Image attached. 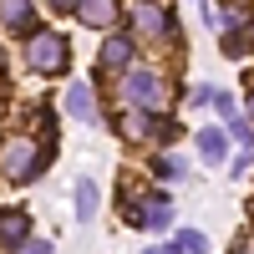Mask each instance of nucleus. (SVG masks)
<instances>
[{
  "mask_svg": "<svg viewBox=\"0 0 254 254\" xmlns=\"http://www.w3.org/2000/svg\"><path fill=\"white\" fill-rule=\"evenodd\" d=\"M122 97L132 102V112H158L168 102V81L158 71H127L122 76Z\"/></svg>",
  "mask_w": 254,
  "mask_h": 254,
  "instance_id": "nucleus-1",
  "label": "nucleus"
},
{
  "mask_svg": "<svg viewBox=\"0 0 254 254\" xmlns=\"http://www.w3.org/2000/svg\"><path fill=\"white\" fill-rule=\"evenodd\" d=\"M0 168H5L10 183H26V178H36V173H46V168H41V147H36L31 137H10L5 147H0Z\"/></svg>",
  "mask_w": 254,
  "mask_h": 254,
  "instance_id": "nucleus-2",
  "label": "nucleus"
},
{
  "mask_svg": "<svg viewBox=\"0 0 254 254\" xmlns=\"http://www.w3.org/2000/svg\"><path fill=\"white\" fill-rule=\"evenodd\" d=\"M26 61H31V66L36 71H61V66H66V36H61V31H41V36H31L26 41Z\"/></svg>",
  "mask_w": 254,
  "mask_h": 254,
  "instance_id": "nucleus-3",
  "label": "nucleus"
},
{
  "mask_svg": "<svg viewBox=\"0 0 254 254\" xmlns=\"http://www.w3.org/2000/svg\"><path fill=\"white\" fill-rule=\"evenodd\" d=\"M127 219H132V224H142V229H158V234H163V229L173 224V198H168V193H158V198H147V203H127Z\"/></svg>",
  "mask_w": 254,
  "mask_h": 254,
  "instance_id": "nucleus-4",
  "label": "nucleus"
},
{
  "mask_svg": "<svg viewBox=\"0 0 254 254\" xmlns=\"http://www.w3.org/2000/svg\"><path fill=\"white\" fill-rule=\"evenodd\" d=\"M66 112H71L76 122H87V127L102 122V112H97V92L87 87V81H71V87H66Z\"/></svg>",
  "mask_w": 254,
  "mask_h": 254,
  "instance_id": "nucleus-5",
  "label": "nucleus"
},
{
  "mask_svg": "<svg viewBox=\"0 0 254 254\" xmlns=\"http://www.w3.org/2000/svg\"><path fill=\"white\" fill-rule=\"evenodd\" d=\"M26 229H31V219L20 214V208H5V214H0V249H20L26 244Z\"/></svg>",
  "mask_w": 254,
  "mask_h": 254,
  "instance_id": "nucleus-6",
  "label": "nucleus"
},
{
  "mask_svg": "<svg viewBox=\"0 0 254 254\" xmlns=\"http://www.w3.org/2000/svg\"><path fill=\"white\" fill-rule=\"evenodd\" d=\"M76 15H81V26H112L117 20V0H76Z\"/></svg>",
  "mask_w": 254,
  "mask_h": 254,
  "instance_id": "nucleus-7",
  "label": "nucleus"
},
{
  "mask_svg": "<svg viewBox=\"0 0 254 254\" xmlns=\"http://www.w3.org/2000/svg\"><path fill=\"white\" fill-rule=\"evenodd\" d=\"M0 26H5V31H31L36 26L31 0H0Z\"/></svg>",
  "mask_w": 254,
  "mask_h": 254,
  "instance_id": "nucleus-8",
  "label": "nucleus"
},
{
  "mask_svg": "<svg viewBox=\"0 0 254 254\" xmlns=\"http://www.w3.org/2000/svg\"><path fill=\"white\" fill-rule=\"evenodd\" d=\"M132 20H137V31H147V36H163V31H173V15H168V10H158L153 0H142Z\"/></svg>",
  "mask_w": 254,
  "mask_h": 254,
  "instance_id": "nucleus-9",
  "label": "nucleus"
},
{
  "mask_svg": "<svg viewBox=\"0 0 254 254\" xmlns=\"http://www.w3.org/2000/svg\"><path fill=\"white\" fill-rule=\"evenodd\" d=\"M127 61H132V41H127V36H107V41H102V66H107V71H122Z\"/></svg>",
  "mask_w": 254,
  "mask_h": 254,
  "instance_id": "nucleus-10",
  "label": "nucleus"
},
{
  "mask_svg": "<svg viewBox=\"0 0 254 254\" xmlns=\"http://www.w3.org/2000/svg\"><path fill=\"white\" fill-rule=\"evenodd\" d=\"M198 153H203L208 168H219V163L229 158V137L219 132V127H208V132H198Z\"/></svg>",
  "mask_w": 254,
  "mask_h": 254,
  "instance_id": "nucleus-11",
  "label": "nucleus"
},
{
  "mask_svg": "<svg viewBox=\"0 0 254 254\" xmlns=\"http://www.w3.org/2000/svg\"><path fill=\"white\" fill-rule=\"evenodd\" d=\"M71 208H76V219H81V224H92V219H97V183L81 178V183H76V193H71Z\"/></svg>",
  "mask_w": 254,
  "mask_h": 254,
  "instance_id": "nucleus-12",
  "label": "nucleus"
},
{
  "mask_svg": "<svg viewBox=\"0 0 254 254\" xmlns=\"http://www.w3.org/2000/svg\"><path fill=\"white\" fill-rule=\"evenodd\" d=\"M178 249H183V254H203V249H208V239L198 234V229H183V234H178Z\"/></svg>",
  "mask_w": 254,
  "mask_h": 254,
  "instance_id": "nucleus-13",
  "label": "nucleus"
},
{
  "mask_svg": "<svg viewBox=\"0 0 254 254\" xmlns=\"http://www.w3.org/2000/svg\"><path fill=\"white\" fill-rule=\"evenodd\" d=\"M122 132L127 137H147V112H132V117L122 122Z\"/></svg>",
  "mask_w": 254,
  "mask_h": 254,
  "instance_id": "nucleus-14",
  "label": "nucleus"
},
{
  "mask_svg": "<svg viewBox=\"0 0 254 254\" xmlns=\"http://www.w3.org/2000/svg\"><path fill=\"white\" fill-rule=\"evenodd\" d=\"M229 132H234L244 147H254V132H249V122H244V117H229Z\"/></svg>",
  "mask_w": 254,
  "mask_h": 254,
  "instance_id": "nucleus-15",
  "label": "nucleus"
},
{
  "mask_svg": "<svg viewBox=\"0 0 254 254\" xmlns=\"http://www.w3.org/2000/svg\"><path fill=\"white\" fill-rule=\"evenodd\" d=\"M158 173L163 178H183V158H158Z\"/></svg>",
  "mask_w": 254,
  "mask_h": 254,
  "instance_id": "nucleus-16",
  "label": "nucleus"
},
{
  "mask_svg": "<svg viewBox=\"0 0 254 254\" xmlns=\"http://www.w3.org/2000/svg\"><path fill=\"white\" fill-rule=\"evenodd\" d=\"M214 107H219L224 117H239V112H234V97H229V92H214Z\"/></svg>",
  "mask_w": 254,
  "mask_h": 254,
  "instance_id": "nucleus-17",
  "label": "nucleus"
},
{
  "mask_svg": "<svg viewBox=\"0 0 254 254\" xmlns=\"http://www.w3.org/2000/svg\"><path fill=\"white\" fill-rule=\"evenodd\" d=\"M244 168H254V153H249V147H244V158H234V163H229V173H234V178H244Z\"/></svg>",
  "mask_w": 254,
  "mask_h": 254,
  "instance_id": "nucleus-18",
  "label": "nucleus"
},
{
  "mask_svg": "<svg viewBox=\"0 0 254 254\" xmlns=\"http://www.w3.org/2000/svg\"><path fill=\"white\" fill-rule=\"evenodd\" d=\"M20 254H51V239H26V244H20Z\"/></svg>",
  "mask_w": 254,
  "mask_h": 254,
  "instance_id": "nucleus-19",
  "label": "nucleus"
},
{
  "mask_svg": "<svg viewBox=\"0 0 254 254\" xmlns=\"http://www.w3.org/2000/svg\"><path fill=\"white\" fill-rule=\"evenodd\" d=\"M142 254H183V249H178V244H147Z\"/></svg>",
  "mask_w": 254,
  "mask_h": 254,
  "instance_id": "nucleus-20",
  "label": "nucleus"
},
{
  "mask_svg": "<svg viewBox=\"0 0 254 254\" xmlns=\"http://www.w3.org/2000/svg\"><path fill=\"white\" fill-rule=\"evenodd\" d=\"M51 5H56V10H76V0H51Z\"/></svg>",
  "mask_w": 254,
  "mask_h": 254,
  "instance_id": "nucleus-21",
  "label": "nucleus"
},
{
  "mask_svg": "<svg viewBox=\"0 0 254 254\" xmlns=\"http://www.w3.org/2000/svg\"><path fill=\"white\" fill-rule=\"evenodd\" d=\"M249 112H254V97H249Z\"/></svg>",
  "mask_w": 254,
  "mask_h": 254,
  "instance_id": "nucleus-22",
  "label": "nucleus"
}]
</instances>
